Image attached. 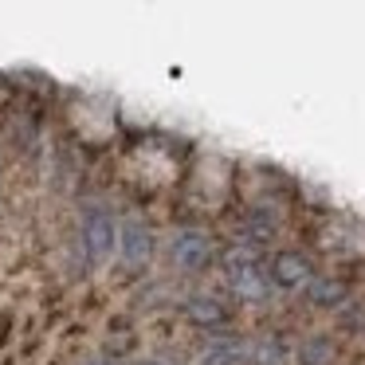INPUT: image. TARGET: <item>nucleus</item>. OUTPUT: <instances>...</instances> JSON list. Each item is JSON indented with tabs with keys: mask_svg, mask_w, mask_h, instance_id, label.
Masks as SVG:
<instances>
[{
	"mask_svg": "<svg viewBox=\"0 0 365 365\" xmlns=\"http://www.w3.org/2000/svg\"><path fill=\"white\" fill-rule=\"evenodd\" d=\"M224 271H228L232 294L240 302H263L271 294V279L263 271V244H255V240H236L224 252Z\"/></svg>",
	"mask_w": 365,
	"mask_h": 365,
	"instance_id": "1",
	"label": "nucleus"
},
{
	"mask_svg": "<svg viewBox=\"0 0 365 365\" xmlns=\"http://www.w3.org/2000/svg\"><path fill=\"white\" fill-rule=\"evenodd\" d=\"M83 255H87L91 267H103L106 259L114 255V247H118V224H114V216L106 212L103 205H87L83 208Z\"/></svg>",
	"mask_w": 365,
	"mask_h": 365,
	"instance_id": "2",
	"label": "nucleus"
},
{
	"mask_svg": "<svg viewBox=\"0 0 365 365\" xmlns=\"http://www.w3.org/2000/svg\"><path fill=\"white\" fill-rule=\"evenodd\" d=\"M247 365H291V346L279 334H267V338L252 341L247 346Z\"/></svg>",
	"mask_w": 365,
	"mask_h": 365,
	"instance_id": "7",
	"label": "nucleus"
},
{
	"mask_svg": "<svg viewBox=\"0 0 365 365\" xmlns=\"http://www.w3.org/2000/svg\"><path fill=\"white\" fill-rule=\"evenodd\" d=\"M185 314H189V322L200 326V330H220V326L232 322V310L224 307V302L208 299V294H197V299L185 302Z\"/></svg>",
	"mask_w": 365,
	"mask_h": 365,
	"instance_id": "6",
	"label": "nucleus"
},
{
	"mask_svg": "<svg viewBox=\"0 0 365 365\" xmlns=\"http://www.w3.org/2000/svg\"><path fill=\"white\" fill-rule=\"evenodd\" d=\"M200 365H247V341H240V338H216L212 346H205Z\"/></svg>",
	"mask_w": 365,
	"mask_h": 365,
	"instance_id": "8",
	"label": "nucleus"
},
{
	"mask_svg": "<svg viewBox=\"0 0 365 365\" xmlns=\"http://www.w3.org/2000/svg\"><path fill=\"white\" fill-rule=\"evenodd\" d=\"M87 365H114V361H87Z\"/></svg>",
	"mask_w": 365,
	"mask_h": 365,
	"instance_id": "12",
	"label": "nucleus"
},
{
	"mask_svg": "<svg viewBox=\"0 0 365 365\" xmlns=\"http://www.w3.org/2000/svg\"><path fill=\"white\" fill-rule=\"evenodd\" d=\"M244 236L247 240H255V244H267L271 236H275V216H267V212H247V220H244Z\"/></svg>",
	"mask_w": 365,
	"mask_h": 365,
	"instance_id": "11",
	"label": "nucleus"
},
{
	"mask_svg": "<svg viewBox=\"0 0 365 365\" xmlns=\"http://www.w3.org/2000/svg\"><path fill=\"white\" fill-rule=\"evenodd\" d=\"M307 294H310V302H318V307H341V302H346V283H334V279H310Z\"/></svg>",
	"mask_w": 365,
	"mask_h": 365,
	"instance_id": "10",
	"label": "nucleus"
},
{
	"mask_svg": "<svg viewBox=\"0 0 365 365\" xmlns=\"http://www.w3.org/2000/svg\"><path fill=\"white\" fill-rule=\"evenodd\" d=\"M267 279L279 291H302V287L314 279V267H310V259L299 252H275L271 255V267H267Z\"/></svg>",
	"mask_w": 365,
	"mask_h": 365,
	"instance_id": "5",
	"label": "nucleus"
},
{
	"mask_svg": "<svg viewBox=\"0 0 365 365\" xmlns=\"http://www.w3.org/2000/svg\"><path fill=\"white\" fill-rule=\"evenodd\" d=\"M114 252L122 255V263L126 267H145V263L153 259V232L145 220H138V216H126V220L118 224V247Z\"/></svg>",
	"mask_w": 365,
	"mask_h": 365,
	"instance_id": "4",
	"label": "nucleus"
},
{
	"mask_svg": "<svg viewBox=\"0 0 365 365\" xmlns=\"http://www.w3.org/2000/svg\"><path fill=\"white\" fill-rule=\"evenodd\" d=\"M169 259H173L177 271H189V275L205 271L208 263H212V240H208V232L177 228L173 236H169Z\"/></svg>",
	"mask_w": 365,
	"mask_h": 365,
	"instance_id": "3",
	"label": "nucleus"
},
{
	"mask_svg": "<svg viewBox=\"0 0 365 365\" xmlns=\"http://www.w3.org/2000/svg\"><path fill=\"white\" fill-rule=\"evenodd\" d=\"M294 361L299 365H330L334 361V341L326 334H310L302 338V346L294 349Z\"/></svg>",
	"mask_w": 365,
	"mask_h": 365,
	"instance_id": "9",
	"label": "nucleus"
}]
</instances>
